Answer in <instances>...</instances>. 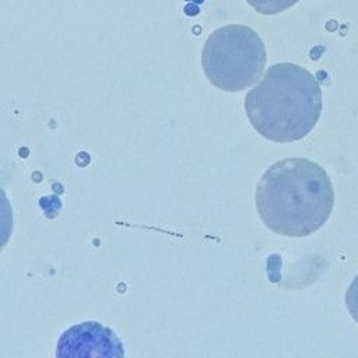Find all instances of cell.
<instances>
[{"label": "cell", "mask_w": 358, "mask_h": 358, "mask_svg": "<svg viewBox=\"0 0 358 358\" xmlns=\"http://www.w3.org/2000/svg\"><path fill=\"white\" fill-rule=\"evenodd\" d=\"M123 354L116 334L96 322H84L64 331L56 350L57 357H122Z\"/></svg>", "instance_id": "4"}, {"label": "cell", "mask_w": 358, "mask_h": 358, "mask_svg": "<svg viewBox=\"0 0 358 358\" xmlns=\"http://www.w3.org/2000/svg\"><path fill=\"white\" fill-rule=\"evenodd\" d=\"M245 110L253 129L264 138L289 143L303 138L322 113V88L306 69L277 63L246 94Z\"/></svg>", "instance_id": "2"}, {"label": "cell", "mask_w": 358, "mask_h": 358, "mask_svg": "<svg viewBox=\"0 0 358 358\" xmlns=\"http://www.w3.org/2000/svg\"><path fill=\"white\" fill-rule=\"evenodd\" d=\"M345 303H347L348 312L351 313L354 320L358 323V274L354 277L352 282L347 289Z\"/></svg>", "instance_id": "6"}, {"label": "cell", "mask_w": 358, "mask_h": 358, "mask_svg": "<svg viewBox=\"0 0 358 358\" xmlns=\"http://www.w3.org/2000/svg\"><path fill=\"white\" fill-rule=\"evenodd\" d=\"M267 55L260 35L248 25L229 24L213 31L201 50L207 80L218 90L238 92L257 83Z\"/></svg>", "instance_id": "3"}, {"label": "cell", "mask_w": 358, "mask_h": 358, "mask_svg": "<svg viewBox=\"0 0 358 358\" xmlns=\"http://www.w3.org/2000/svg\"><path fill=\"white\" fill-rule=\"evenodd\" d=\"M256 210L263 224L284 236L302 238L329 220L334 206L331 180L319 164L306 158L274 162L256 187Z\"/></svg>", "instance_id": "1"}, {"label": "cell", "mask_w": 358, "mask_h": 358, "mask_svg": "<svg viewBox=\"0 0 358 358\" xmlns=\"http://www.w3.org/2000/svg\"><path fill=\"white\" fill-rule=\"evenodd\" d=\"M299 0H246V3L260 14L274 15L295 6Z\"/></svg>", "instance_id": "5"}]
</instances>
